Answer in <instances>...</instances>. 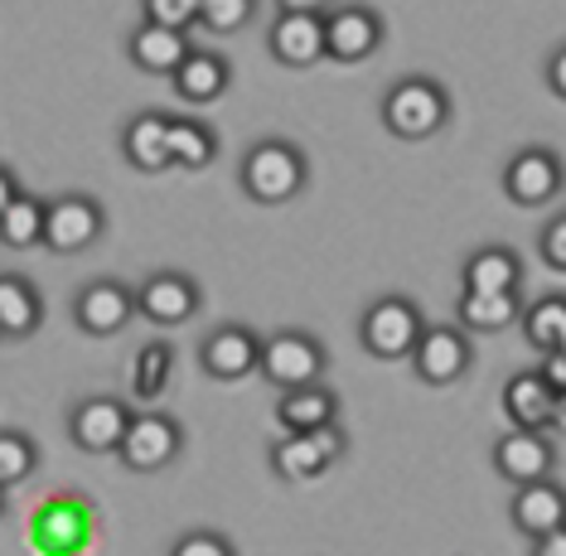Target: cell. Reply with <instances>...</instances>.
<instances>
[{"label": "cell", "mask_w": 566, "mask_h": 556, "mask_svg": "<svg viewBox=\"0 0 566 556\" xmlns=\"http://www.w3.org/2000/svg\"><path fill=\"white\" fill-rule=\"evenodd\" d=\"M238 179L256 203H291L305 189V179H311V165H305L301 146H291V140H256L242 155Z\"/></svg>", "instance_id": "cell-1"}, {"label": "cell", "mask_w": 566, "mask_h": 556, "mask_svg": "<svg viewBox=\"0 0 566 556\" xmlns=\"http://www.w3.org/2000/svg\"><path fill=\"white\" fill-rule=\"evenodd\" d=\"M450 122V97L431 77H402L382 97V126L397 140H427Z\"/></svg>", "instance_id": "cell-2"}, {"label": "cell", "mask_w": 566, "mask_h": 556, "mask_svg": "<svg viewBox=\"0 0 566 556\" xmlns=\"http://www.w3.org/2000/svg\"><path fill=\"white\" fill-rule=\"evenodd\" d=\"M325 348H319L311 334H272V339L262 344V354H256V373H262L272 387H281V392H295V387H311L325 378Z\"/></svg>", "instance_id": "cell-3"}, {"label": "cell", "mask_w": 566, "mask_h": 556, "mask_svg": "<svg viewBox=\"0 0 566 556\" xmlns=\"http://www.w3.org/2000/svg\"><path fill=\"white\" fill-rule=\"evenodd\" d=\"M102 228H107V213H102L97 199H87V193H63V199L44 203L40 248L59 252V256L87 252V248H93V242L102 238Z\"/></svg>", "instance_id": "cell-4"}, {"label": "cell", "mask_w": 566, "mask_h": 556, "mask_svg": "<svg viewBox=\"0 0 566 556\" xmlns=\"http://www.w3.org/2000/svg\"><path fill=\"white\" fill-rule=\"evenodd\" d=\"M421 329H427V319H421L417 301H407V295H382L378 305H368L364 325H358V339H364L373 358H407Z\"/></svg>", "instance_id": "cell-5"}, {"label": "cell", "mask_w": 566, "mask_h": 556, "mask_svg": "<svg viewBox=\"0 0 566 556\" xmlns=\"http://www.w3.org/2000/svg\"><path fill=\"white\" fill-rule=\"evenodd\" d=\"M179 445H185V431H179L175 417L140 411V417H132V426H126V436L117 445V460L132 474H156V470H165V464L179 455Z\"/></svg>", "instance_id": "cell-6"}, {"label": "cell", "mask_w": 566, "mask_h": 556, "mask_svg": "<svg viewBox=\"0 0 566 556\" xmlns=\"http://www.w3.org/2000/svg\"><path fill=\"white\" fill-rule=\"evenodd\" d=\"M344 445L349 441H344L339 421L319 426V431H305V436H281L272 445V470L291 484H305V480H315V474H325L329 464L344 455Z\"/></svg>", "instance_id": "cell-7"}, {"label": "cell", "mask_w": 566, "mask_h": 556, "mask_svg": "<svg viewBox=\"0 0 566 556\" xmlns=\"http://www.w3.org/2000/svg\"><path fill=\"white\" fill-rule=\"evenodd\" d=\"M93 527H97V513L87 508L78 494H59V499H44L40 503V513H34V527H30V542L40 552L78 556V547L87 542Z\"/></svg>", "instance_id": "cell-8"}, {"label": "cell", "mask_w": 566, "mask_h": 556, "mask_svg": "<svg viewBox=\"0 0 566 556\" xmlns=\"http://www.w3.org/2000/svg\"><path fill=\"white\" fill-rule=\"evenodd\" d=\"M407 358H411V368H417L421 382L450 387L470 373V339H465V329H455V325H427L417 334V344H411Z\"/></svg>", "instance_id": "cell-9"}, {"label": "cell", "mask_w": 566, "mask_h": 556, "mask_svg": "<svg viewBox=\"0 0 566 556\" xmlns=\"http://www.w3.org/2000/svg\"><path fill=\"white\" fill-rule=\"evenodd\" d=\"M132 295H136V315L160 329L189 325V319L199 315V286L185 271H156V276H146Z\"/></svg>", "instance_id": "cell-10"}, {"label": "cell", "mask_w": 566, "mask_h": 556, "mask_svg": "<svg viewBox=\"0 0 566 556\" xmlns=\"http://www.w3.org/2000/svg\"><path fill=\"white\" fill-rule=\"evenodd\" d=\"M382 44V20L368 6L325 10V59L334 63H364Z\"/></svg>", "instance_id": "cell-11"}, {"label": "cell", "mask_w": 566, "mask_h": 556, "mask_svg": "<svg viewBox=\"0 0 566 556\" xmlns=\"http://www.w3.org/2000/svg\"><path fill=\"white\" fill-rule=\"evenodd\" d=\"M132 315H136L132 286H122V281H112V276L83 286L78 301H73V319H78V329L93 334V339H112V334H122L126 325H132Z\"/></svg>", "instance_id": "cell-12"}, {"label": "cell", "mask_w": 566, "mask_h": 556, "mask_svg": "<svg viewBox=\"0 0 566 556\" xmlns=\"http://www.w3.org/2000/svg\"><path fill=\"white\" fill-rule=\"evenodd\" d=\"M126 426H132V407L126 402H117V397H87L73 411L69 431H73V445L87 450V455H117Z\"/></svg>", "instance_id": "cell-13"}, {"label": "cell", "mask_w": 566, "mask_h": 556, "mask_svg": "<svg viewBox=\"0 0 566 556\" xmlns=\"http://www.w3.org/2000/svg\"><path fill=\"white\" fill-rule=\"evenodd\" d=\"M562 189V160L552 150H518L504 170V193L518 209H537Z\"/></svg>", "instance_id": "cell-14"}, {"label": "cell", "mask_w": 566, "mask_h": 556, "mask_svg": "<svg viewBox=\"0 0 566 556\" xmlns=\"http://www.w3.org/2000/svg\"><path fill=\"white\" fill-rule=\"evenodd\" d=\"M256 354H262V339H256L252 329L223 325V329H213L209 339H203L199 364L218 382H238V378H248V373H256Z\"/></svg>", "instance_id": "cell-15"}, {"label": "cell", "mask_w": 566, "mask_h": 556, "mask_svg": "<svg viewBox=\"0 0 566 556\" xmlns=\"http://www.w3.org/2000/svg\"><path fill=\"white\" fill-rule=\"evenodd\" d=\"M266 44H272V59L286 63V69H311V63L325 59V15H295V10H281Z\"/></svg>", "instance_id": "cell-16"}, {"label": "cell", "mask_w": 566, "mask_h": 556, "mask_svg": "<svg viewBox=\"0 0 566 556\" xmlns=\"http://www.w3.org/2000/svg\"><path fill=\"white\" fill-rule=\"evenodd\" d=\"M552 460H557V450H552L547 431H509L504 441L494 445V470L504 474L509 484L547 480V474H552Z\"/></svg>", "instance_id": "cell-17"}, {"label": "cell", "mask_w": 566, "mask_h": 556, "mask_svg": "<svg viewBox=\"0 0 566 556\" xmlns=\"http://www.w3.org/2000/svg\"><path fill=\"white\" fill-rule=\"evenodd\" d=\"M504 411L513 421V431H547L562 417V397L547 392L537 373H518L504 382Z\"/></svg>", "instance_id": "cell-18"}, {"label": "cell", "mask_w": 566, "mask_h": 556, "mask_svg": "<svg viewBox=\"0 0 566 556\" xmlns=\"http://www.w3.org/2000/svg\"><path fill=\"white\" fill-rule=\"evenodd\" d=\"M513 527L527 537H543L552 527L566 523V494L562 484L552 480H533V484H518V494H513Z\"/></svg>", "instance_id": "cell-19"}, {"label": "cell", "mask_w": 566, "mask_h": 556, "mask_svg": "<svg viewBox=\"0 0 566 556\" xmlns=\"http://www.w3.org/2000/svg\"><path fill=\"white\" fill-rule=\"evenodd\" d=\"M175 93L185 102H195V107H209V102H218L228 93V63L209 54V49H189L185 63L170 73Z\"/></svg>", "instance_id": "cell-20"}, {"label": "cell", "mask_w": 566, "mask_h": 556, "mask_svg": "<svg viewBox=\"0 0 566 556\" xmlns=\"http://www.w3.org/2000/svg\"><path fill=\"white\" fill-rule=\"evenodd\" d=\"M276 421L286 426V436H305V431H319V426H334L339 421V397L329 387H295L276 402Z\"/></svg>", "instance_id": "cell-21"}, {"label": "cell", "mask_w": 566, "mask_h": 556, "mask_svg": "<svg viewBox=\"0 0 566 556\" xmlns=\"http://www.w3.org/2000/svg\"><path fill=\"white\" fill-rule=\"evenodd\" d=\"M165 132H170V116H160V112H140V116H132V126L122 132V155L136 165L140 175H160V170H170Z\"/></svg>", "instance_id": "cell-22"}, {"label": "cell", "mask_w": 566, "mask_h": 556, "mask_svg": "<svg viewBox=\"0 0 566 556\" xmlns=\"http://www.w3.org/2000/svg\"><path fill=\"white\" fill-rule=\"evenodd\" d=\"M44 319L40 291L24 276H0V339H30Z\"/></svg>", "instance_id": "cell-23"}, {"label": "cell", "mask_w": 566, "mask_h": 556, "mask_svg": "<svg viewBox=\"0 0 566 556\" xmlns=\"http://www.w3.org/2000/svg\"><path fill=\"white\" fill-rule=\"evenodd\" d=\"M518 291H499V295H480V291H465L455 305V319L460 329L470 334H499L509 325H518Z\"/></svg>", "instance_id": "cell-24"}, {"label": "cell", "mask_w": 566, "mask_h": 556, "mask_svg": "<svg viewBox=\"0 0 566 556\" xmlns=\"http://www.w3.org/2000/svg\"><path fill=\"white\" fill-rule=\"evenodd\" d=\"M189 49H195L189 44V34L165 30V24H140V30L132 34V59L146 73H175L179 63H185Z\"/></svg>", "instance_id": "cell-25"}, {"label": "cell", "mask_w": 566, "mask_h": 556, "mask_svg": "<svg viewBox=\"0 0 566 556\" xmlns=\"http://www.w3.org/2000/svg\"><path fill=\"white\" fill-rule=\"evenodd\" d=\"M518 281H523V262L509 248H480V252H470V262H465V291L499 295V291H518Z\"/></svg>", "instance_id": "cell-26"}, {"label": "cell", "mask_w": 566, "mask_h": 556, "mask_svg": "<svg viewBox=\"0 0 566 556\" xmlns=\"http://www.w3.org/2000/svg\"><path fill=\"white\" fill-rule=\"evenodd\" d=\"M165 150H170L175 170H203L218 155V136L195 116H170V132H165Z\"/></svg>", "instance_id": "cell-27"}, {"label": "cell", "mask_w": 566, "mask_h": 556, "mask_svg": "<svg viewBox=\"0 0 566 556\" xmlns=\"http://www.w3.org/2000/svg\"><path fill=\"white\" fill-rule=\"evenodd\" d=\"M523 334L537 354H562L566 348V295H543L523 310Z\"/></svg>", "instance_id": "cell-28"}, {"label": "cell", "mask_w": 566, "mask_h": 556, "mask_svg": "<svg viewBox=\"0 0 566 556\" xmlns=\"http://www.w3.org/2000/svg\"><path fill=\"white\" fill-rule=\"evenodd\" d=\"M40 232H44V199H34V193H15V199L0 209V242L6 248H40Z\"/></svg>", "instance_id": "cell-29"}, {"label": "cell", "mask_w": 566, "mask_h": 556, "mask_svg": "<svg viewBox=\"0 0 566 556\" xmlns=\"http://www.w3.org/2000/svg\"><path fill=\"white\" fill-rule=\"evenodd\" d=\"M170 373H175V354H170V344H146V348L136 354V368H132V387H136V397L156 402L165 387H170Z\"/></svg>", "instance_id": "cell-30"}, {"label": "cell", "mask_w": 566, "mask_h": 556, "mask_svg": "<svg viewBox=\"0 0 566 556\" xmlns=\"http://www.w3.org/2000/svg\"><path fill=\"white\" fill-rule=\"evenodd\" d=\"M34 464H40V450H34L30 436L24 431H0V494L30 480Z\"/></svg>", "instance_id": "cell-31"}, {"label": "cell", "mask_w": 566, "mask_h": 556, "mask_svg": "<svg viewBox=\"0 0 566 556\" xmlns=\"http://www.w3.org/2000/svg\"><path fill=\"white\" fill-rule=\"evenodd\" d=\"M252 20V0H199V24L213 34H238Z\"/></svg>", "instance_id": "cell-32"}, {"label": "cell", "mask_w": 566, "mask_h": 556, "mask_svg": "<svg viewBox=\"0 0 566 556\" xmlns=\"http://www.w3.org/2000/svg\"><path fill=\"white\" fill-rule=\"evenodd\" d=\"M146 24H165V30L189 34L199 24V0H146Z\"/></svg>", "instance_id": "cell-33"}, {"label": "cell", "mask_w": 566, "mask_h": 556, "mask_svg": "<svg viewBox=\"0 0 566 556\" xmlns=\"http://www.w3.org/2000/svg\"><path fill=\"white\" fill-rule=\"evenodd\" d=\"M170 556H238V552H233V542H228L223 533H189V537L175 542Z\"/></svg>", "instance_id": "cell-34"}, {"label": "cell", "mask_w": 566, "mask_h": 556, "mask_svg": "<svg viewBox=\"0 0 566 556\" xmlns=\"http://www.w3.org/2000/svg\"><path fill=\"white\" fill-rule=\"evenodd\" d=\"M543 262H547L552 271H566V218H562V213L543 228Z\"/></svg>", "instance_id": "cell-35"}, {"label": "cell", "mask_w": 566, "mask_h": 556, "mask_svg": "<svg viewBox=\"0 0 566 556\" xmlns=\"http://www.w3.org/2000/svg\"><path fill=\"white\" fill-rule=\"evenodd\" d=\"M537 378H543L547 392L566 397V348H562V354H543V368H537Z\"/></svg>", "instance_id": "cell-36"}, {"label": "cell", "mask_w": 566, "mask_h": 556, "mask_svg": "<svg viewBox=\"0 0 566 556\" xmlns=\"http://www.w3.org/2000/svg\"><path fill=\"white\" fill-rule=\"evenodd\" d=\"M533 556H566V523L552 527L543 537H533Z\"/></svg>", "instance_id": "cell-37"}, {"label": "cell", "mask_w": 566, "mask_h": 556, "mask_svg": "<svg viewBox=\"0 0 566 556\" xmlns=\"http://www.w3.org/2000/svg\"><path fill=\"white\" fill-rule=\"evenodd\" d=\"M547 87L557 97H566V49H557V54H552V63H547Z\"/></svg>", "instance_id": "cell-38"}, {"label": "cell", "mask_w": 566, "mask_h": 556, "mask_svg": "<svg viewBox=\"0 0 566 556\" xmlns=\"http://www.w3.org/2000/svg\"><path fill=\"white\" fill-rule=\"evenodd\" d=\"M281 10H295V15H325L329 0H281Z\"/></svg>", "instance_id": "cell-39"}, {"label": "cell", "mask_w": 566, "mask_h": 556, "mask_svg": "<svg viewBox=\"0 0 566 556\" xmlns=\"http://www.w3.org/2000/svg\"><path fill=\"white\" fill-rule=\"evenodd\" d=\"M15 193H20V185H15V175H10V170H6V165H0V209H6V203H10V199H15Z\"/></svg>", "instance_id": "cell-40"}, {"label": "cell", "mask_w": 566, "mask_h": 556, "mask_svg": "<svg viewBox=\"0 0 566 556\" xmlns=\"http://www.w3.org/2000/svg\"><path fill=\"white\" fill-rule=\"evenodd\" d=\"M0 513H6V494H0Z\"/></svg>", "instance_id": "cell-41"}]
</instances>
